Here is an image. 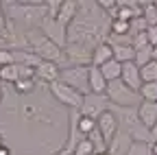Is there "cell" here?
I'll return each instance as SVG.
<instances>
[{
    "label": "cell",
    "mask_w": 157,
    "mask_h": 155,
    "mask_svg": "<svg viewBox=\"0 0 157 155\" xmlns=\"http://www.w3.org/2000/svg\"><path fill=\"white\" fill-rule=\"evenodd\" d=\"M48 90H50L52 99H55L57 103H61V105H63V107H68L70 111H78V107H81V101H83V94H78L76 90L68 87V85H66V83H61V81L50 83V85H48Z\"/></svg>",
    "instance_id": "obj_5"
},
{
    "label": "cell",
    "mask_w": 157,
    "mask_h": 155,
    "mask_svg": "<svg viewBox=\"0 0 157 155\" xmlns=\"http://www.w3.org/2000/svg\"><path fill=\"white\" fill-rule=\"evenodd\" d=\"M24 37H26V44L31 46V52H33V55H37L42 61H52V64H57V66H61L63 50L59 48L57 44H52L50 40H46L39 29L26 31Z\"/></svg>",
    "instance_id": "obj_2"
},
{
    "label": "cell",
    "mask_w": 157,
    "mask_h": 155,
    "mask_svg": "<svg viewBox=\"0 0 157 155\" xmlns=\"http://www.w3.org/2000/svg\"><path fill=\"white\" fill-rule=\"evenodd\" d=\"M137 111V120L140 125L148 131H153L157 127V103H148V101H140V105L135 107Z\"/></svg>",
    "instance_id": "obj_9"
},
{
    "label": "cell",
    "mask_w": 157,
    "mask_h": 155,
    "mask_svg": "<svg viewBox=\"0 0 157 155\" xmlns=\"http://www.w3.org/2000/svg\"><path fill=\"white\" fill-rule=\"evenodd\" d=\"M44 5H46V17L48 20H55L57 13H59V7H61V0H48Z\"/></svg>",
    "instance_id": "obj_29"
},
{
    "label": "cell",
    "mask_w": 157,
    "mask_h": 155,
    "mask_svg": "<svg viewBox=\"0 0 157 155\" xmlns=\"http://www.w3.org/2000/svg\"><path fill=\"white\" fill-rule=\"evenodd\" d=\"M140 79H142V83H157V64L153 59L140 68Z\"/></svg>",
    "instance_id": "obj_20"
},
{
    "label": "cell",
    "mask_w": 157,
    "mask_h": 155,
    "mask_svg": "<svg viewBox=\"0 0 157 155\" xmlns=\"http://www.w3.org/2000/svg\"><path fill=\"white\" fill-rule=\"evenodd\" d=\"M151 59L157 64V46H155V48H153V52H151Z\"/></svg>",
    "instance_id": "obj_33"
},
{
    "label": "cell",
    "mask_w": 157,
    "mask_h": 155,
    "mask_svg": "<svg viewBox=\"0 0 157 155\" xmlns=\"http://www.w3.org/2000/svg\"><path fill=\"white\" fill-rule=\"evenodd\" d=\"M13 87L17 94H31L35 90V79H17L13 83Z\"/></svg>",
    "instance_id": "obj_25"
},
{
    "label": "cell",
    "mask_w": 157,
    "mask_h": 155,
    "mask_svg": "<svg viewBox=\"0 0 157 155\" xmlns=\"http://www.w3.org/2000/svg\"><path fill=\"white\" fill-rule=\"evenodd\" d=\"M142 5V17L148 26H157V7L155 2H140Z\"/></svg>",
    "instance_id": "obj_22"
},
{
    "label": "cell",
    "mask_w": 157,
    "mask_h": 155,
    "mask_svg": "<svg viewBox=\"0 0 157 155\" xmlns=\"http://www.w3.org/2000/svg\"><path fill=\"white\" fill-rule=\"evenodd\" d=\"M146 40H148V44L155 48L157 46V26H148L146 29Z\"/></svg>",
    "instance_id": "obj_30"
},
{
    "label": "cell",
    "mask_w": 157,
    "mask_h": 155,
    "mask_svg": "<svg viewBox=\"0 0 157 155\" xmlns=\"http://www.w3.org/2000/svg\"><path fill=\"white\" fill-rule=\"evenodd\" d=\"M109 111L113 114V118H116L118 129H120V131L131 133V131H133L137 125H140V120H137V111H135V107H113V105H109Z\"/></svg>",
    "instance_id": "obj_7"
},
{
    "label": "cell",
    "mask_w": 157,
    "mask_h": 155,
    "mask_svg": "<svg viewBox=\"0 0 157 155\" xmlns=\"http://www.w3.org/2000/svg\"><path fill=\"white\" fill-rule=\"evenodd\" d=\"M109 17L98 9L96 2L83 0L78 2L74 20L66 26V40L68 44H76L94 50L98 44H103L109 35Z\"/></svg>",
    "instance_id": "obj_1"
},
{
    "label": "cell",
    "mask_w": 157,
    "mask_h": 155,
    "mask_svg": "<svg viewBox=\"0 0 157 155\" xmlns=\"http://www.w3.org/2000/svg\"><path fill=\"white\" fill-rule=\"evenodd\" d=\"M109 33L111 35H129V22H124V20H111L109 22Z\"/></svg>",
    "instance_id": "obj_26"
},
{
    "label": "cell",
    "mask_w": 157,
    "mask_h": 155,
    "mask_svg": "<svg viewBox=\"0 0 157 155\" xmlns=\"http://www.w3.org/2000/svg\"><path fill=\"white\" fill-rule=\"evenodd\" d=\"M0 155H11V149L7 144H2V146H0Z\"/></svg>",
    "instance_id": "obj_31"
},
{
    "label": "cell",
    "mask_w": 157,
    "mask_h": 155,
    "mask_svg": "<svg viewBox=\"0 0 157 155\" xmlns=\"http://www.w3.org/2000/svg\"><path fill=\"white\" fill-rule=\"evenodd\" d=\"M87 74H90V66H70V68H61L59 81L66 83L72 90H76L78 94H90Z\"/></svg>",
    "instance_id": "obj_4"
},
{
    "label": "cell",
    "mask_w": 157,
    "mask_h": 155,
    "mask_svg": "<svg viewBox=\"0 0 157 155\" xmlns=\"http://www.w3.org/2000/svg\"><path fill=\"white\" fill-rule=\"evenodd\" d=\"M111 59H113V50H111V46H109L107 42L98 44V46L92 50V66H96V68L105 66V64L111 61Z\"/></svg>",
    "instance_id": "obj_16"
},
{
    "label": "cell",
    "mask_w": 157,
    "mask_h": 155,
    "mask_svg": "<svg viewBox=\"0 0 157 155\" xmlns=\"http://www.w3.org/2000/svg\"><path fill=\"white\" fill-rule=\"evenodd\" d=\"M96 129L101 131V135H103V140L109 144L111 142V138L116 135V131H118V122H116V118H113V114L107 109V111H103L101 116L96 118Z\"/></svg>",
    "instance_id": "obj_10"
},
{
    "label": "cell",
    "mask_w": 157,
    "mask_h": 155,
    "mask_svg": "<svg viewBox=\"0 0 157 155\" xmlns=\"http://www.w3.org/2000/svg\"><path fill=\"white\" fill-rule=\"evenodd\" d=\"M33 72H35V79H39L42 83L50 85V83L59 81V72H61V68H59L57 64H52V61H39V66Z\"/></svg>",
    "instance_id": "obj_11"
},
{
    "label": "cell",
    "mask_w": 157,
    "mask_h": 155,
    "mask_svg": "<svg viewBox=\"0 0 157 155\" xmlns=\"http://www.w3.org/2000/svg\"><path fill=\"white\" fill-rule=\"evenodd\" d=\"M151 155H157V140L151 144Z\"/></svg>",
    "instance_id": "obj_32"
},
{
    "label": "cell",
    "mask_w": 157,
    "mask_h": 155,
    "mask_svg": "<svg viewBox=\"0 0 157 155\" xmlns=\"http://www.w3.org/2000/svg\"><path fill=\"white\" fill-rule=\"evenodd\" d=\"M87 87H90V94H105V90H107V81H105V76L101 74V70L96 66H90Z\"/></svg>",
    "instance_id": "obj_15"
},
{
    "label": "cell",
    "mask_w": 157,
    "mask_h": 155,
    "mask_svg": "<svg viewBox=\"0 0 157 155\" xmlns=\"http://www.w3.org/2000/svg\"><path fill=\"white\" fill-rule=\"evenodd\" d=\"M155 7H157V2H155Z\"/></svg>",
    "instance_id": "obj_38"
},
{
    "label": "cell",
    "mask_w": 157,
    "mask_h": 155,
    "mask_svg": "<svg viewBox=\"0 0 157 155\" xmlns=\"http://www.w3.org/2000/svg\"><path fill=\"white\" fill-rule=\"evenodd\" d=\"M98 70H101V74L105 76V81L109 83V81H116V79H120V72H122V64H118L116 59H111V61H107L105 66H101Z\"/></svg>",
    "instance_id": "obj_17"
},
{
    "label": "cell",
    "mask_w": 157,
    "mask_h": 155,
    "mask_svg": "<svg viewBox=\"0 0 157 155\" xmlns=\"http://www.w3.org/2000/svg\"><path fill=\"white\" fill-rule=\"evenodd\" d=\"M94 155H109V153H107V151H103V153H94Z\"/></svg>",
    "instance_id": "obj_35"
},
{
    "label": "cell",
    "mask_w": 157,
    "mask_h": 155,
    "mask_svg": "<svg viewBox=\"0 0 157 155\" xmlns=\"http://www.w3.org/2000/svg\"><path fill=\"white\" fill-rule=\"evenodd\" d=\"M113 50V59L118 64H127V61H133V57H135V50L131 46H111Z\"/></svg>",
    "instance_id": "obj_18"
},
{
    "label": "cell",
    "mask_w": 157,
    "mask_h": 155,
    "mask_svg": "<svg viewBox=\"0 0 157 155\" xmlns=\"http://www.w3.org/2000/svg\"><path fill=\"white\" fill-rule=\"evenodd\" d=\"M76 129H78V133H81L83 138H87V135L96 129V120L85 118V116H78V120H76Z\"/></svg>",
    "instance_id": "obj_23"
},
{
    "label": "cell",
    "mask_w": 157,
    "mask_h": 155,
    "mask_svg": "<svg viewBox=\"0 0 157 155\" xmlns=\"http://www.w3.org/2000/svg\"><path fill=\"white\" fill-rule=\"evenodd\" d=\"M105 96H107L109 105H113V107H137L140 105V94L129 90L120 79L107 83Z\"/></svg>",
    "instance_id": "obj_3"
},
{
    "label": "cell",
    "mask_w": 157,
    "mask_h": 155,
    "mask_svg": "<svg viewBox=\"0 0 157 155\" xmlns=\"http://www.w3.org/2000/svg\"><path fill=\"white\" fill-rule=\"evenodd\" d=\"M70 155H94V146H92V142H90L87 138H83L81 142L74 146V151H72Z\"/></svg>",
    "instance_id": "obj_27"
},
{
    "label": "cell",
    "mask_w": 157,
    "mask_h": 155,
    "mask_svg": "<svg viewBox=\"0 0 157 155\" xmlns=\"http://www.w3.org/2000/svg\"><path fill=\"white\" fill-rule=\"evenodd\" d=\"M131 142H133L131 135H129L127 131H120V129H118L116 135L111 138V142L107 144V153H109V155H127Z\"/></svg>",
    "instance_id": "obj_13"
},
{
    "label": "cell",
    "mask_w": 157,
    "mask_h": 155,
    "mask_svg": "<svg viewBox=\"0 0 157 155\" xmlns=\"http://www.w3.org/2000/svg\"><path fill=\"white\" fill-rule=\"evenodd\" d=\"M17 79H20L17 64H11V66H2V68H0V83H15Z\"/></svg>",
    "instance_id": "obj_19"
},
{
    "label": "cell",
    "mask_w": 157,
    "mask_h": 155,
    "mask_svg": "<svg viewBox=\"0 0 157 155\" xmlns=\"http://www.w3.org/2000/svg\"><path fill=\"white\" fill-rule=\"evenodd\" d=\"M137 94H140V101L157 103V83H142Z\"/></svg>",
    "instance_id": "obj_21"
},
{
    "label": "cell",
    "mask_w": 157,
    "mask_h": 155,
    "mask_svg": "<svg viewBox=\"0 0 157 155\" xmlns=\"http://www.w3.org/2000/svg\"><path fill=\"white\" fill-rule=\"evenodd\" d=\"M120 81H122V83H124L129 90L137 92V90H140V85H142V79H140V68H137L133 61H127V64H122Z\"/></svg>",
    "instance_id": "obj_12"
},
{
    "label": "cell",
    "mask_w": 157,
    "mask_h": 155,
    "mask_svg": "<svg viewBox=\"0 0 157 155\" xmlns=\"http://www.w3.org/2000/svg\"><path fill=\"white\" fill-rule=\"evenodd\" d=\"M2 144H5V142H2V135H0V146H2Z\"/></svg>",
    "instance_id": "obj_37"
},
{
    "label": "cell",
    "mask_w": 157,
    "mask_h": 155,
    "mask_svg": "<svg viewBox=\"0 0 157 155\" xmlns=\"http://www.w3.org/2000/svg\"><path fill=\"white\" fill-rule=\"evenodd\" d=\"M0 103H2V87H0Z\"/></svg>",
    "instance_id": "obj_36"
},
{
    "label": "cell",
    "mask_w": 157,
    "mask_h": 155,
    "mask_svg": "<svg viewBox=\"0 0 157 155\" xmlns=\"http://www.w3.org/2000/svg\"><path fill=\"white\" fill-rule=\"evenodd\" d=\"M39 31H42V35L46 37V40H50L52 44H57L59 48H66L68 40H66V29L61 24H57L55 20H48V17H44L42 24H39Z\"/></svg>",
    "instance_id": "obj_8"
},
{
    "label": "cell",
    "mask_w": 157,
    "mask_h": 155,
    "mask_svg": "<svg viewBox=\"0 0 157 155\" xmlns=\"http://www.w3.org/2000/svg\"><path fill=\"white\" fill-rule=\"evenodd\" d=\"M151 52H153V46H146V48H140V50H135V57H133V64L137 68H142L151 61Z\"/></svg>",
    "instance_id": "obj_24"
},
{
    "label": "cell",
    "mask_w": 157,
    "mask_h": 155,
    "mask_svg": "<svg viewBox=\"0 0 157 155\" xmlns=\"http://www.w3.org/2000/svg\"><path fill=\"white\" fill-rule=\"evenodd\" d=\"M52 155H68L66 151H57V153H52Z\"/></svg>",
    "instance_id": "obj_34"
},
{
    "label": "cell",
    "mask_w": 157,
    "mask_h": 155,
    "mask_svg": "<svg viewBox=\"0 0 157 155\" xmlns=\"http://www.w3.org/2000/svg\"><path fill=\"white\" fill-rule=\"evenodd\" d=\"M76 9H78V2H76V0H61V7H59V13H57V17H55V22L61 24V26L66 29V26L74 20Z\"/></svg>",
    "instance_id": "obj_14"
},
{
    "label": "cell",
    "mask_w": 157,
    "mask_h": 155,
    "mask_svg": "<svg viewBox=\"0 0 157 155\" xmlns=\"http://www.w3.org/2000/svg\"><path fill=\"white\" fill-rule=\"evenodd\" d=\"M109 109V101L105 94H83L81 107H78V116H85V118L96 120L103 111Z\"/></svg>",
    "instance_id": "obj_6"
},
{
    "label": "cell",
    "mask_w": 157,
    "mask_h": 155,
    "mask_svg": "<svg viewBox=\"0 0 157 155\" xmlns=\"http://www.w3.org/2000/svg\"><path fill=\"white\" fill-rule=\"evenodd\" d=\"M127 155H151V144H144V142H131Z\"/></svg>",
    "instance_id": "obj_28"
}]
</instances>
